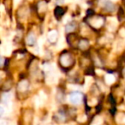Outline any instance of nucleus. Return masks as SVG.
Here are the masks:
<instances>
[{
  "mask_svg": "<svg viewBox=\"0 0 125 125\" xmlns=\"http://www.w3.org/2000/svg\"><path fill=\"white\" fill-rule=\"evenodd\" d=\"M28 44H29V45H33V44H34V37L33 36V35H29V36L28 37Z\"/></svg>",
  "mask_w": 125,
  "mask_h": 125,
  "instance_id": "nucleus-2",
  "label": "nucleus"
},
{
  "mask_svg": "<svg viewBox=\"0 0 125 125\" xmlns=\"http://www.w3.org/2000/svg\"><path fill=\"white\" fill-rule=\"evenodd\" d=\"M56 1V3L57 4H62V3L64 2V0H55Z\"/></svg>",
  "mask_w": 125,
  "mask_h": 125,
  "instance_id": "nucleus-3",
  "label": "nucleus"
},
{
  "mask_svg": "<svg viewBox=\"0 0 125 125\" xmlns=\"http://www.w3.org/2000/svg\"><path fill=\"white\" fill-rule=\"evenodd\" d=\"M82 99V94L80 92H74L70 95V101L74 104H78Z\"/></svg>",
  "mask_w": 125,
  "mask_h": 125,
  "instance_id": "nucleus-1",
  "label": "nucleus"
}]
</instances>
